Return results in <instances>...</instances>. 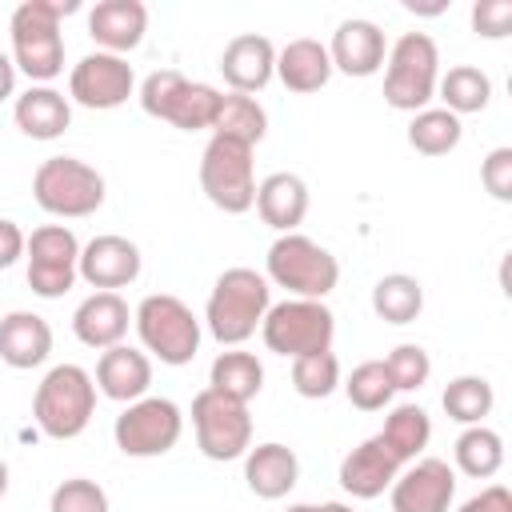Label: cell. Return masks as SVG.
<instances>
[{"instance_id":"cell-1","label":"cell","mask_w":512,"mask_h":512,"mask_svg":"<svg viewBox=\"0 0 512 512\" xmlns=\"http://www.w3.org/2000/svg\"><path fill=\"white\" fill-rule=\"evenodd\" d=\"M80 12V0H24L16 4L8 32H12V64L32 80L48 84L64 72V36L60 20Z\"/></svg>"},{"instance_id":"cell-2","label":"cell","mask_w":512,"mask_h":512,"mask_svg":"<svg viewBox=\"0 0 512 512\" xmlns=\"http://www.w3.org/2000/svg\"><path fill=\"white\" fill-rule=\"evenodd\" d=\"M268 308H272V288L256 268H224L208 292L204 324L220 344L240 348L260 328Z\"/></svg>"},{"instance_id":"cell-3","label":"cell","mask_w":512,"mask_h":512,"mask_svg":"<svg viewBox=\"0 0 512 512\" xmlns=\"http://www.w3.org/2000/svg\"><path fill=\"white\" fill-rule=\"evenodd\" d=\"M96 412V380L80 364H56L44 372L32 396V420L52 440H76Z\"/></svg>"},{"instance_id":"cell-4","label":"cell","mask_w":512,"mask_h":512,"mask_svg":"<svg viewBox=\"0 0 512 512\" xmlns=\"http://www.w3.org/2000/svg\"><path fill=\"white\" fill-rule=\"evenodd\" d=\"M264 268H268L264 280L276 284V288H288L296 300H324L340 284L336 256L324 244H316L312 236H304V232L276 236L268 256H264Z\"/></svg>"},{"instance_id":"cell-5","label":"cell","mask_w":512,"mask_h":512,"mask_svg":"<svg viewBox=\"0 0 512 512\" xmlns=\"http://www.w3.org/2000/svg\"><path fill=\"white\" fill-rule=\"evenodd\" d=\"M440 52L428 32H404L384 56V100L396 112H424L436 96Z\"/></svg>"},{"instance_id":"cell-6","label":"cell","mask_w":512,"mask_h":512,"mask_svg":"<svg viewBox=\"0 0 512 512\" xmlns=\"http://www.w3.org/2000/svg\"><path fill=\"white\" fill-rule=\"evenodd\" d=\"M140 108L156 120H168L172 128L180 132H200V128H212L216 124V112H220V96L212 84H200V80H188L184 72L176 68H160V72H148L144 84H140Z\"/></svg>"},{"instance_id":"cell-7","label":"cell","mask_w":512,"mask_h":512,"mask_svg":"<svg viewBox=\"0 0 512 512\" xmlns=\"http://www.w3.org/2000/svg\"><path fill=\"white\" fill-rule=\"evenodd\" d=\"M132 324L140 332V344L160 360V364H192V356L200 352V320L196 312L172 296V292H152L140 300V308L132 312Z\"/></svg>"},{"instance_id":"cell-8","label":"cell","mask_w":512,"mask_h":512,"mask_svg":"<svg viewBox=\"0 0 512 512\" xmlns=\"http://www.w3.org/2000/svg\"><path fill=\"white\" fill-rule=\"evenodd\" d=\"M32 196L48 216L80 220L104 204V176L76 156H48L32 176Z\"/></svg>"},{"instance_id":"cell-9","label":"cell","mask_w":512,"mask_h":512,"mask_svg":"<svg viewBox=\"0 0 512 512\" xmlns=\"http://www.w3.org/2000/svg\"><path fill=\"white\" fill-rule=\"evenodd\" d=\"M260 336L268 344V352L276 356H308V352H328L332 336H336V316L324 300H280L264 312L260 320Z\"/></svg>"},{"instance_id":"cell-10","label":"cell","mask_w":512,"mask_h":512,"mask_svg":"<svg viewBox=\"0 0 512 512\" xmlns=\"http://www.w3.org/2000/svg\"><path fill=\"white\" fill-rule=\"evenodd\" d=\"M200 188L220 212H228V216L248 212L256 204L252 144L232 140V136H212L200 156Z\"/></svg>"},{"instance_id":"cell-11","label":"cell","mask_w":512,"mask_h":512,"mask_svg":"<svg viewBox=\"0 0 512 512\" xmlns=\"http://www.w3.org/2000/svg\"><path fill=\"white\" fill-rule=\"evenodd\" d=\"M180 432H184V412L168 396H140L112 424L116 448L124 456H136V460L172 452L176 440H180Z\"/></svg>"},{"instance_id":"cell-12","label":"cell","mask_w":512,"mask_h":512,"mask_svg":"<svg viewBox=\"0 0 512 512\" xmlns=\"http://www.w3.org/2000/svg\"><path fill=\"white\" fill-rule=\"evenodd\" d=\"M192 428H196V444L208 460H240L252 448V416L248 404L228 400L212 388L192 396Z\"/></svg>"},{"instance_id":"cell-13","label":"cell","mask_w":512,"mask_h":512,"mask_svg":"<svg viewBox=\"0 0 512 512\" xmlns=\"http://www.w3.org/2000/svg\"><path fill=\"white\" fill-rule=\"evenodd\" d=\"M24 260H28V288L44 300L64 296L76 284V264H80V240L72 228L64 224H44L28 236L24 244Z\"/></svg>"},{"instance_id":"cell-14","label":"cell","mask_w":512,"mask_h":512,"mask_svg":"<svg viewBox=\"0 0 512 512\" xmlns=\"http://www.w3.org/2000/svg\"><path fill=\"white\" fill-rule=\"evenodd\" d=\"M136 92V72L124 56H112V52H88L72 64V76H68V96L80 104V108H92V112H112L120 108L128 96Z\"/></svg>"},{"instance_id":"cell-15","label":"cell","mask_w":512,"mask_h":512,"mask_svg":"<svg viewBox=\"0 0 512 512\" xmlns=\"http://www.w3.org/2000/svg\"><path fill=\"white\" fill-rule=\"evenodd\" d=\"M392 512H452L456 472L440 456H420L392 480Z\"/></svg>"},{"instance_id":"cell-16","label":"cell","mask_w":512,"mask_h":512,"mask_svg":"<svg viewBox=\"0 0 512 512\" xmlns=\"http://www.w3.org/2000/svg\"><path fill=\"white\" fill-rule=\"evenodd\" d=\"M140 248L128 240V236H116V232H104V236H92L84 248H80V280L92 284L96 292H116V288H128L136 276H140Z\"/></svg>"},{"instance_id":"cell-17","label":"cell","mask_w":512,"mask_h":512,"mask_svg":"<svg viewBox=\"0 0 512 512\" xmlns=\"http://www.w3.org/2000/svg\"><path fill=\"white\" fill-rule=\"evenodd\" d=\"M384 56H388V40L380 32L376 20H364V16H352V20H340L336 32H332V44H328V60H332V72H344V76H376L384 68Z\"/></svg>"},{"instance_id":"cell-18","label":"cell","mask_w":512,"mask_h":512,"mask_svg":"<svg viewBox=\"0 0 512 512\" xmlns=\"http://www.w3.org/2000/svg\"><path fill=\"white\" fill-rule=\"evenodd\" d=\"M220 76L232 92H244V96L268 88V80L276 76V44L260 32L232 36L220 52Z\"/></svg>"},{"instance_id":"cell-19","label":"cell","mask_w":512,"mask_h":512,"mask_svg":"<svg viewBox=\"0 0 512 512\" xmlns=\"http://www.w3.org/2000/svg\"><path fill=\"white\" fill-rule=\"evenodd\" d=\"M400 460L384 448V440L380 436H368V440H360L344 460H340V488L348 492V496H356V500H376L380 492H388L392 488V480L400 476Z\"/></svg>"},{"instance_id":"cell-20","label":"cell","mask_w":512,"mask_h":512,"mask_svg":"<svg viewBox=\"0 0 512 512\" xmlns=\"http://www.w3.org/2000/svg\"><path fill=\"white\" fill-rule=\"evenodd\" d=\"M128 324H132V312H128V304H124L120 292H92V296H84V300L76 304V312H72V332H76V340L88 344V348H96V352L124 344Z\"/></svg>"},{"instance_id":"cell-21","label":"cell","mask_w":512,"mask_h":512,"mask_svg":"<svg viewBox=\"0 0 512 512\" xmlns=\"http://www.w3.org/2000/svg\"><path fill=\"white\" fill-rule=\"evenodd\" d=\"M148 32V8L140 0H100L88 12V36L100 44V52L124 56L140 48Z\"/></svg>"},{"instance_id":"cell-22","label":"cell","mask_w":512,"mask_h":512,"mask_svg":"<svg viewBox=\"0 0 512 512\" xmlns=\"http://www.w3.org/2000/svg\"><path fill=\"white\" fill-rule=\"evenodd\" d=\"M96 392H104L108 400L116 404H132L140 396H148V384H152V360L148 352L140 348H128V344H116V348H104L100 360H96Z\"/></svg>"},{"instance_id":"cell-23","label":"cell","mask_w":512,"mask_h":512,"mask_svg":"<svg viewBox=\"0 0 512 512\" xmlns=\"http://www.w3.org/2000/svg\"><path fill=\"white\" fill-rule=\"evenodd\" d=\"M300 480V460L288 444L268 440L244 452V484L260 500H284Z\"/></svg>"},{"instance_id":"cell-24","label":"cell","mask_w":512,"mask_h":512,"mask_svg":"<svg viewBox=\"0 0 512 512\" xmlns=\"http://www.w3.org/2000/svg\"><path fill=\"white\" fill-rule=\"evenodd\" d=\"M52 352V324L36 312H8L0 316V360L16 372L24 368H40Z\"/></svg>"},{"instance_id":"cell-25","label":"cell","mask_w":512,"mask_h":512,"mask_svg":"<svg viewBox=\"0 0 512 512\" xmlns=\"http://www.w3.org/2000/svg\"><path fill=\"white\" fill-rule=\"evenodd\" d=\"M252 208L280 236L296 232L304 224V216H308V184L296 172H272V176H264L256 184V204Z\"/></svg>"},{"instance_id":"cell-26","label":"cell","mask_w":512,"mask_h":512,"mask_svg":"<svg viewBox=\"0 0 512 512\" xmlns=\"http://www.w3.org/2000/svg\"><path fill=\"white\" fill-rule=\"evenodd\" d=\"M12 120H16V128H20L24 136H32V140H56V136H64L68 124H72V104H68L64 92H56V88H48V84H32L28 92L16 96Z\"/></svg>"},{"instance_id":"cell-27","label":"cell","mask_w":512,"mask_h":512,"mask_svg":"<svg viewBox=\"0 0 512 512\" xmlns=\"http://www.w3.org/2000/svg\"><path fill=\"white\" fill-rule=\"evenodd\" d=\"M276 76L288 92H320L328 80H332V60H328V44L312 40V36H300V40H288L280 52H276Z\"/></svg>"},{"instance_id":"cell-28","label":"cell","mask_w":512,"mask_h":512,"mask_svg":"<svg viewBox=\"0 0 512 512\" xmlns=\"http://www.w3.org/2000/svg\"><path fill=\"white\" fill-rule=\"evenodd\" d=\"M208 388L228 396V400H240L248 404L252 396H260L264 388V364L256 360V352H244V348H228L212 360L208 368Z\"/></svg>"},{"instance_id":"cell-29","label":"cell","mask_w":512,"mask_h":512,"mask_svg":"<svg viewBox=\"0 0 512 512\" xmlns=\"http://www.w3.org/2000/svg\"><path fill=\"white\" fill-rule=\"evenodd\" d=\"M376 436L384 440V448H388L400 464H412V460H420V452H424L428 440H432V420H428V412H424L420 404H396Z\"/></svg>"},{"instance_id":"cell-30","label":"cell","mask_w":512,"mask_h":512,"mask_svg":"<svg viewBox=\"0 0 512 512\" xmlns=\"http://www.w3.org/2000/svg\"><path fill=\"white\" fill-rule=\"evenodd\" d=\"M372 312L384 324H412L424 312V284L408 272H388L372 284Z\"/></svg>"},{"instance_id":"cell-31","label":"cell","mask_w":512,"mask_h":512,"mask_svg":"<svg viewBox=\"0 0 512 512\" xmlns=\"http://www.w3.org/2000/svg\"><path fill=\"white\" fill-rule=\"evenodd\" d=\"M452 456H456V468H460L464 476L488 480V476H496V472L504 468V440H500L496 428L472 424V428H464V432L456 436Z\"/></svg>"},{"instance_id":"cell-32","label":"cell","mask_w":512,"mask_h":512,"mask_svg":"<svg viewBox=\"0 0 512 512\" xmlns=\"http://www.w3.org/2000/svg\"><path fill=\"white\" fill-rule=\"evenodd\" d=\"M436 92L444 100V108L452 116H468V112H484L492 100V80L488 72H480L476 64H456L436 80Z\"/></svg>"},{"instance_id":"cell-33","label":"cell","mask_w":512,"mask_h":512,"mask_svg":"<svg viewBox=\"0 0 512 512\" xmlns=\"http://www.w3.org/2000/svg\"><path fill=\"white\" fill-rule=\"evenodd\" d=\"M268 132V112L256 96H244V92H224L220 96V112H216V124H212V136H232V140H244V144H260Z\"/></svg>"},{"instance_id":"cell-34","label":"cell","mask_w":512,"mask_h":512,"mask_svg":"<svg viewBox=\"0 0 512 512\" xmlns=\"http://www.w3.org/2000/svg\"><path fill=\"white\" fill-rule=\"evenodd\" d=\"M460 136H464V124H460V116H452L448 108L412 112L408 144H412L420 156H448V152H456Z\"/></svg>"},{"instance_id":"cell-35","label":"cell","mask_w":512,"mask_h":512,"mask_svg":"<svg viewBox=\"0 0 512 512\" xmlns=\"http://www.w3.org/2000/svg\"><path fill=\"white\" fill-rule=\"evenodd\" d=\"M440 404H444L448 420L472 428V424H484V416L496 404V392H492V384L484 376H456V380H448Z\"/></svg>"},{"instance_id":"cell-36","label":"cell","mask_w":512,"mask_h":512,"mask_svg":"<svg viewBox=\"0 0 512 512\" xmlns=\"http://www.w3.org/2000/svg\"><path fill=\"white\" fill-rule=\"evenodd\" d=\"M340 384V360L336 352H308V356H296L292 360V388L304 396V400H324L332 396Z\"/></svg>"},{"instance_id":"cell-37","label":"cell","mask_w":512,"mask_h":512,"mask_svg":"<svg viewBox=\"0 0 512 512\" xmlns=\"http://www.w3.org/2000/svg\"><path fill=\"white\" fill-rule=\"evenodd\" d=\"M344 392H348V404L360 408V412H380V408L396 396L384 360H364V364H356V368L348 372V380H344Z\"/></svg>"},{"instance_id":"cell-38","label":"cell","mask_w":512,"mask_h":512,"mask_svg":"<svg viewBox=\"0 0 512 512\" xmlns=\"http://www.w3.org/2000/svg\"><path fill=\"white\" fill-rule=\"evenodd\" d=\"M384 368H388V380H392L396 392H416L432 376V356L420 344H396L384 356Z\"/></svg>"},{"instance_id":"cell-39","label":"cell","mask_w":512,"mask_h":512,"mask_svg":"<svg viewBox=\"0 0 512 512\" xmlns=\"http://www.w3.org/2000/svg\"><path fill=\"white\" fill-rule=\"evenodd\" d=\"M48 512H108V492L88 476H68L52 488Z\"/></svg>"},{"instance_id":"cell-40","label":"cell","mask_w":512,"mask_h":512,"mask_svg":"<svg viewBox=\"0 0 512 512\" xmlns=\"http://www.w3.org/2000/svg\"><path fill=\"white\" fill-rule=\"evenodd\" d=\"M480 184H484V192H488L492 200H500V204L512 200V148H508V144H500V148H492V152L484 156V164H480Z\"/></svg>"},{"instance_id":"cell-41","label":"cell","mask_w":512,"mask_h":512,"mask_svg":"<svg viewBox=\"0 0 512 512\" xmlns=\"http://www.w3.org/2000/svg\"><path fill=\"white\" fill-rule=\"evenodd\" d=\"M472 32L484 40H504L512 32V0H476L472 4Z\"/></svg>"},{"instance_id":"cell-42","label":"cell","mask_w":512,"mask_h":512,"mask_svg":"<svg viewBox=\"0 0 512 512\" xmlns=\"http://www.w3.org/2000/svg\"><path fill=\"white\" fill-rule=\"evenodd\" d=\"M456 512H512V492L504 484H488L476 496H468Z\"/></svg>"},{"instance_id":"cell-43","label":"cell","mask_w":512,"mask_h":512,"mask_svg":"<svg viewBox=\"0 0 512 512\" xmlns=\"http://www.w3.org/2000/svg\"><path fill=\"white\" fill-rule=\"evenodd\" d=\"M24 244H28V236L20 232V224L8 220V216H0V272L12 268L24 256Z\"/></svg>"},{"instance_id":"cell-44","label":"cell","mask_w":512,"mask_h":512,"mask_svg":"<svg viewBox=\"0 0 512 512\" xmlns=\"http://www.w3.org/2000/svg\"><path fill=\"white\" fill-rule=\"evenodd\" d=\"M8 96H16V64H12V56L0 52V104Z\"/></svg>"},{"instance_id":"cell-45","label":"cell","mask_w":512,"mask_h":512,"mask_svg":"<svg viewBox=\"0 0 512 512\" xmlns=\"http://www.w3.org/2000/svg\"><path fill=\"white\" fill-rule=\"evenodd\" d=\"M404 8H408V12H424V16H440L448 4H412V0H404Z\"/></svg>"},{"instance_id":"cell-46","label":"cell","mask_w":512,"mask_h":512,"mask_svg":"<svg viewBox=\"0 0 512 512\" xmlns=\"http://www.w3.org/2000/svg\"><path fill=\"white\" fill-rule=\"evenodd\" d=\"M316 508H320V512H352V508L340 504V500H328V504H316Z\"/></svg>"},{"instance_id":"cell-47","label":"cell","mask_w":512,"mask_h":512,"mask_svg":"<svg viewBox=\"0 0 512 512\" xmlns=\"http://www.w3.org/2000/svg\"><path fill=\"white\" fill-rule=\"evenodd\" d=\"M8 496V464H4V456H0V500Z\"/></svg>"},{"instance_id":"cell-48","label":"cell","mask_w":512,"mask_h":512,"mask_svg":"<svg viewBox=\"0 0 512 512\" xmlns=\"http://www.w3.org/2000/svg\"><path fill=\"white\" fill-rule=\"evenodd\" d=\"M284 512H320V508H316V504H288Z\"/></svg>"}]
</instances>
